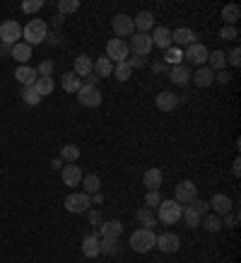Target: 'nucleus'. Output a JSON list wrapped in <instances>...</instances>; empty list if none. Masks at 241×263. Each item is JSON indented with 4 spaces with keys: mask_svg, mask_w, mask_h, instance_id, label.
<instances>
[{
    "mask_svg": "<svg viewBox=\"0 0 241 263\" xmlns=\"http://www.w3.org/2000/svg\"><path fill=\"white\" fill-rule=\"evenodd\" d=\"M22 36H24V44L36 46V44H41V41H46L48 24L44 22V20H39V17H36V20H32L27 27H22Z\"/></svg>",
    "mask_w": 241,
    "mask_h": 263,
    "instance_id": "nucleus-1",
    "label": "nucleus"
},
{
    "mask_svg": "<svg viewBox=\"0 0 241 263\" xmlns=\"http://www.w3.org/2000/svg\"><path fill=\"white\" fill-rule=\"evenodd\" d=\"M178 247H181V239H178V234H174V232H164L154 241V249H159L162 254H174V251H178Z\"/></svg>",
    "mask_w": 241,
    "mask_h": 263,
    "instance_id": "nucleus-12",
    "label": "nucleus"
},
{
    "mask_svg": "<svg viewBox=\"0 0 241 263\" xmlns=\"http://www.w3.org/2000/svg\"><path fill=\"white\" fill-rule=\"evenodd\" d=\"M111 29H113V34H116V39H123V41H126V36H133V34H135V27H133V17L126 15V12H118V15H113Z\"/></svg>",
    "mask_w": 241,
    "mask_h": 263,
    "instance_id": "nucleus-5",
    "label": "nucleus"
},
{
    "mask_svg": "<svg viewBox=\"0 0 241 263\" xmlns=\"http://www.w3.org/2000/svg\"><path fill=\"white\" fill-rule=\"evenodd\" d=\"M15 80L22 85V87H34V82L39 80L36 75V68H29V65H19L15 70Z\"/></svg>",
    "mask_w": 241,
    "mask_h": 263,
    "instance_id": "nucleus-17",
    "label": "nucleus"
},
{
    "mask_svg": "<svg viewBox=\"0 0 241 263\" xmlns=\"http://www.w3.org/2000/svg\"><path fill=\"white\" fill-rule=\"evenodd\" d=\"M154 241H157V234L152 230H135L130 234V249L137 251V254H147V251H152L154 249Z\"/></svg>",
    "mask_w": 241,
    "mask_h": 263,
    "instance_id": "nucleus-2",
    "label": "nucleus"
},
{
    "mask_svg": "<svg viewBox=\"0 0 241 263\" xmlns=\"http://www.w3.org/2000/svg\"><path fill=\"white\" fill-rule=\"evenodd\" d=\"M102 200H104V196H102V191H99V193H94V196H92V203H102Z\"/></svg>",
    "mask_w": 241,
    "mask_h": 263,
    "instance_id": "nucleus-57",
    "label": "nucleus"
},
{
    "mask_svg": "<svg viewBox=\"0 0 241 263\" xmlns=\"http://www.w3.org/2000/svg\"><path fill=\"white\" fill-rule=\"evenodd\" d=\"M229 63H232V68H239L241 65V48H232V53H229Z\"/></svg>",
    "mask_w": 241,
    "mask_h": 263,
    "instance_id": "nucleus-49",
    "label": "nucleus"
},
{
    "mask_svg": "<svg viewBox=\"0 0 241 263\" xmlns=\"http://www.w3.org/2000/svg\"><path fill=\"white\" fill-rule=\"evenodd\" d=\"M208 68L210 70H225L227 68V53L225 51H210V56H208Z\"/></svg>",
    "mask_w": 241,
    "mask_h": 263,
    "instance_id": "nucleus-31",
    "label": "nucleus"
},
{
    "mask_svg": "<svg viewBox=\"0 0 241 263\" xmlns=\"http://www.w3.org/2000/svg\"><path fill=\"white\" fill-rule=\"evenodd\" d=\"M169 80L174 82L176 87H186L188 80H191V70H188L186 65H181V63L171 65V68H169Z\"/></svg>",
    "mask_w": 241,
    "mask_h": 263,
    "instance_id": "nucleus-19",
    "label": "nucleus"
},
{
    "mask_svg": "<svg viewBox=\"0 0 241 263\" xmlns=\"http://www.w3.org/2000/svg\"><path fill=\"white\" fill-rule=\"evenodd\" d=\"M77 8H80V0H61V3H58V12H61V17L72 15Z\"/></svg>",
    "mask_w": 241,
    "mask_h": 263,
    "instance_id": "nucleus-40",
    "label": "nucleus"
},
{
    "mask_svg": "<svg viewBox=\"0 0 241 263\" xmlns=\"http://www.w3.org/2000/svg\"><path fill=\"white\" fill-rule=\"evenodd\" d=\"M133 27H135L140 34H150L154 29V12H150V10L137 12V15L133 17Z\"/></svg>",
    "mask_w": 241,
    "mask_h": 263,
    "instance_id": "nucleus-14",
    "label": "nucleus"
},
{
    "mask_svg": "<svg viewBox=\"0 0 241 263\" xmlns=\"http://www.w3.org/2000/svg\"><path fill=\"white\" fill-rule=\"evenodd\" d=\"M198 198V186L193 181H181L176 186V191H174V200H176L178 205H191L193 200Z\"/></svg>",
    "mask_w": 241,
    "mask_h": 263,
    "instance_id": "nucleus-8",
    "label": "nucleus"
},
{
    "mask_svg": "<svg viewBox=\"0 0 241 263\" xmlns=\"http://www.w3.org/2000/svg\"><path fill=\"white\" fill-rule=\"evenodd\" d=\"M87 217H89V224H94V227L102 224V213L99 210H87Z\"/></svg>",
    "mask_w": 241,
    "mask_h": 263,
    "instance_id": "nucleus-50",
    "label": "nucleus"
},
{
    "mask_svg": "<svg viewBox=\"0 0 241 263\" xmlns=\"http://www.w3.org/2000/svg\"><path fill=\"white\" fill-rule=\"evenodd\" d=\"M82 256L85 258H96L99 256V234L96 232H92L82 239Z\"/></svg>",
    "mask_w": 241,
    "mask_h": 263,
    "instance_id": "nucleus-24",
    "label": "nucleus"
},
{
    "mask_svg": "<svg viewBox=\"0 0 241 263\" xmlns=\"http://www.w3.org/2000/svg\"><path fill=\"white\" fill-rule=\"evenodd\" d=\"M41 99H44V97H41L34 87H22V102L27 104V106H39Z\"/></svg>",
    "mask_w": 241,
    "mask_h": 263,
    "instance_id": "nucleus-37",
    "label": "nucleus"
},
{
    "mask_svg": "<svg viewBox=\"0 0 241 263\" xmlns=\"http://www.w3.org/2000/svg\"><path fill=\"white\" fill-rule=\"evenodd\" d=\"M181 61H184V53H181L178 48H169L167 56H164V63H167L169 68H171V65H178Z\"/></svg>",
    "mask_w": 241,
    "mask_h": 263,
    "instance_id": "nucleus-41",
    "label": "nucleus"
},
{
    "mask_svg": "<svg viewBox=\"0 0 241 263\" xmlns=\"http://www.w3.org/2000/svg\"><path fill=\"white\" fill-rule=\"evenodd\" d=\"M61 87H63L68 95H72V92L77 95V92H80V87H82V80L75 75V72H65L63 78H61Z\"/></svg>",
    "mask_w": 241,
    "mask_h": 263,
    "instance_id": "nucleus-27",
    "label": "nucleus"
},
{
    "mask_svg": "<svg viewBox=\"0 0 241 263\" xmlns=\"http://www.w3.org/2000/svg\"><path fill=\"white\" fill-rule=\"evenodd\" d=\"M128 56H130V48H128V44H126L123 39H116V36H113V39L106 44V58H109L113 65L126 63Z\"/></svg>",
    "mask_w": 241,
    "mask_h": 263,
    "instance_id": "nucleus-4",
    "label": "nucleus"
},
{
    "mask_svg": "<svg viewBox=\"0 0 241 263\" xmlns=\"http://www.w3.org/2000/svg\"><path fill=\"white\" fill-rule=\"evenodd\" d=\"M219 36H222V39H236V36H239V29H236V27H232V24H225V27H222V32H219Z\"/></svg>",
    "mask_w": 241,
    "mask_h": 263,
    "instance_id": "nucleus-46",
    "label": "nucleus"
},
{
    "mask_svg": "<svg viewBox=\"0 0 241 263\" xmlns=\"http://www.w3.org/2000/svg\"><path fill=\"white\" fill-rule=\"evenodd\" d=\"M10 56L15 58L17 63H27L29 58H32V46L29 44H22V41H17L15 46H12V51H10Z\"/></svg>",
    "mask_w": 241,
    "mask_h": 263,
    "instance_id": "nucleus-26",
    "label": "nucleus"
},
{
    "mask_svg": "<svg viewBox=\"0 0 241 263\" xmlns=\"http://www.w3.org/2000/svg\"><path fill=\"white\" fill-rule=\"evenodd\" d=\"M191 80L195 82V87L205 89V87H210V85L215 82V70H210L208 65H200L195 72H191Z\"/></svg>",
    "mask_w": 241,
    "mask_h": 263,
    "instance_id": "nucleus-16",
    "label": "nucleus"
},
{
    "mask_svg": "<svg viewBox=\"0 0 241 263\" xmlns=\"http://www.w3.org/2000/svg\"><path fill=\"white\" fill-rule=\"evenodd\" d=\"M232 172H234V176H239V174H241V162H239V157L234 160V164H232Z\"/></svg>",
    "mask_w": 241,
    "mask_h": 263,
    "instance_id": "nucleus-55",
    "label": "nucleus"
},
{
    "mask_svg": "<svg viewBox=\"0 0 241 263\" xmlns=\"http://www.w3.org/2000/svg\"><path fill=\"white\" fill-rule=\"evenodd\" d=\"M215 80L222 82V85H227V82L232 80V72H229V70H217L215 72Z\"/></svg>",
    "mask_w": 241,
    "mask_h": 263,
    "instance_id": "nucleus-51",
    "label": "nucleus"
},
{
    "mask_svg": "<svg viewBox=\"0 0 241 263\" xmlns=\"http://www.w3.org/2000/svg\"><path fill=\"white\" fill-rule=\"evenodd\" d=\"M89 205H92V196H87V193H70V196L65 198V210H68V213H75V215L87 213Z\"/></svg>",
    "mask_w": 241,
    "mask_h": 263,
    "instance_id": "nucleus-9",
    "label": "nucleus"
},
{
    "mask_svg": "<svg viewBox=\"0 0 241 263\" xmlns=\"http://www.w3.org/2000/svg\"><path fill=\"white\" fill-rule=\"evenodd\" d=\"M22 36V24L17 20H5L0 24V44H8V46H15Z\"/></svg>",
    "mask_w": 241,
    "mask_h": 263,
    "instance_id": "nucleus-6",
    "label": "nucleus"
},
{
    "mask_svg": "<svg viewBox=\"0 0 241 263\" xmlns=\"http://www.w3.org/2000/svg\"><path fill=\"white\" fill-rule=\"evenodd\" d=\"M77 157H80V147H77V145H63V147H61V160L63 162L75 164Z\"/></svg>",
    "mask_w": 241,
    "mask_h": 263,
    "instance_id": "nucleus-34",
    "label": "nucleus"
},
{
    "mask_svg": "<svg viewBox=\"0 0 241 263\" xmlns=\"http://www.w3.org/2000/svg\"><path fill=\"white\" fill-rule=\"evenodd\" d=\"M77 102L87 109H96L102 104V89L99 87H92V85H82L80 92H77Z\"/></svg>",
    "mask_w": 241,
    "mask_h": 263,
    "instance_id": "nucleus-10",
    "label": "nucleus"
},
{
    "mask_svg": "<svg viewBox=\"0 0 241 263\" xmlns=\"http://www.w3.org/2000/svg\"><path fill=\"white\" fill-rule=\"evenodd\" d=\"M10 51H12V46H8V44H0V56H3V58L10 56Z\"/></svg>",
    "mask_w": 241,
    "mask_h": 263,
    "instance_id": "nucleus-54",
    "label": "nucleus"
},
{
    "mask_svg": "<svg viewBox=\"0 0 241 263\" xmlns=\"http://www.w3.org/2000/svg\"><path fill=\"white\" fill-rule=\"evenodd\" d=\"M34 89H36L41 97H46L56 89V82H53V78H39V80L34 82Z\"/></svg>",
    "mask_w": 241,
    "mask_h": 263,
    "instance_id": "nucleus-36",
    "label": "nucleus"
},
{
    "mask_svg": "<svg viewBox=\"0 0 241 263\" xmlns=\"http://www.w3.org/2000/svg\"><path fill=\"white\" fill-rule=\"evenodd\" d=\"M154 104H157V109H159V111L169 114V111H174V109L178 106V97L174 95V92H159L157 99H154Z\"/></svg>",
    "mask_w": 241,
    "mask_h": 263,
    "instance_id": "nucleus-22",
    "label": "nucleus"
},
{
    "mask_svg": "<svg viewBox=\"0 0 241 263\" xmlns=\"http://www.w3.org/2000/svg\"><path fill=\"white\" fill-rule=\"evenodd\" d=\"M63 164H65V162L61 160V157H56V160H53V164H51V167H53V169H63Z\"/></svg>",
    "mask_w": 241,
    "mask_h": 263,
    "instance_id": "nucleus-56",
    "label": "nucleus"
},
{
    "mask_svg": "<svg viewBox=\"0 0 241 263\" xmlns=\"http://www.w3.org/2000/svg\"><path fill=\"white\" fill-rule=\"evenodd\" d=\"M75 75H77V78H87L89 72H94V61H92V58L89 56H85V53H82V56H77L75 58Z\"/></svg>",
    "mask_w": 241,
    "mask_h": 263,
    "instance_id": "nucleus-25",
    "label": "nucleus"
},
{
    "mask_svg": "<svg viewBox=\"0 0 241 263\" xmlns=\"http://www.w3.org/2000/svg\"><path fill=\"white\" fill-rule=\"evenodd\" d=\"M200 224H203V227H205L208 232H212V234H215V232L222 230V217H219V215H205V217L200 220Z\"/></svg>",
    "mask_w": 241,
    "mask_h": 263,
    "instance_id": "nucleus-39",
    "label": "nucleus"
},
{
    "mask_svg": "<svg viewBox=\"0 0 241 263\" xmlns=\"http://www.w3.org/2000/svg\"><path fill=\"white\" fill-rule=\"evenodd\" d=\"M150 36H152V46L164 48V51H169L171 44H174V41H171V29H169V27H154Z\"/></svg>",
    "mask_w": 241,
    "mask_h": 263,
    "instance_id": "nucleus-15",
    "label": "nucleus"
},
{
    "mask_svg": "<svg viewBox=\"0 0 241 263\" xmlns=\"http://www.w3.org/2000/svg\"><path fill=\"white\" fill-rule=\"evenodd\" d=\"M128 63H130V68L135 70V68H147V58H143V56H128Z\"/></svg>",
    "mask_w": 241,
    "mask_h": 263,
    "instance_id": "nucleus-47",
    "label": "nucleus"
},
{
    "mask_svg": "<svg viewBox=\"0 0 241 263\" xmlns=\"http://www.w3.org/2000/svg\"><path fill=\"white\" fill-rule=\"evenodd\" d=\"M44 8V0H24L22 3V10L27 15H34V12H39Z\"/></svg>",
    "mask_w": 241,
    "mask_h": 263,
    "instance_id": "nucleus-43",
    "label": "nucleus"
},
{
    "mask_svg": "<svg viewBox=\"0 0 241 263\" xmlns=\"http://www.w3.org/2000/svg\"><path fill=\"white\" fill-rule=\"evenodd\" d=\"M191 208H193V210H195V213H198L200 217H205V215H208V210H210V203H208V200L195 198V200L191 203Z\"/></svg>",
    "mask_w": 241,
    "mask_h": 263,
    "instance_id": "nucleus-45",
    "label": "nucleus"
},
{
    "mask_svg": "<svg viewBox=\"0 0 241 263\" xmlns=\"http://www.w3.org/2000/svg\"><path fill=\"white\" fill-rule=\"evenodd\" d=\"M53 68H56V65H53V61H51V58H46V61H41V63H39L36 75H39V78H51V75H53Z\"/></svg>",
    "mask_w": 241,
    "mask_h": 263,
    "instance_id": "nucleus-42",
    "label": "nucleus"
},
{
    "mask_svg": "<svg viewBox=\"0 0 241 263\" xmlns=\"http://www.w3.org/2000/svg\"><path fill=\"white\" fill-rule=\"evenodd\" d=\"M130 75H133V68H130L128 61H126V63H116V65H113V78H116L118 82L130 80Z\"/></svg>",
    "mask_w": 241,
    "mask_h": 263,
    "instance_id": "nucleus-35",
    "label": "nucleus"
},
{
    "mask_svg": "<svg viewBox=\"0 0 241 263\" xmlns=\"http://www.w3.org/2000/svg\"><path fill=\"white\" fill-rule=\"evenodd\" d=\"M85 191L82 193H87V196H94V193L102 191V179L96 174H87V176H82V183H80Z\"/></svg>",
    "mask_w": 241,
    "mask_h": 263,
    "instance_id": "nucleus-28",
    "label": "nucleus"
},
{
    "mask_svg": "<svg viewBox=\"0 0 241 263\" xmlns=\"http://www.w3.org/2000/svg\"><path fill=\"white\" fill-rule=\"evenodd\" d=\"M162 179H164V174H162V169H157V167H150L143 174V183L147 186V191H159Z\"/></svg>",
    "mask_w": 241,
    "mask_h": 263,
    "instance_id": "nucleus-23",
    "label": "nucleus"
},
{
    "mask_svg": "<svg viewBox=\"0 0 241 263\" xmlns=\"http://www.w3.org/2000/svg\"><path fill=\"white\" fill-rule=\"evenodd\" d=\"M135 217H137V222L143 224V230H154V224H157V217H154L152 208H140L135 213Z\"/></svg>",
    "mask_w": 241,
    "mask_h": 263,
    "instance_id": "nucleus-29",
    "label": "nucleus"
},
{
    "mask_svg": "<svg viewBox=\"0 0 241 263\" xmlns=\"http://www.w3.org/2000/svg\"><path fill=\"white\" fill-rule=\"evenodd\" d=\"M239 17H241V10H239L236 3H229V5L222 8V20H225V24H232L234 27V22H236Z\"/></svg>",
    "mask_w": 241,
    "mask_h": 263,
    "instance_id": "nucleus-33",
    "label": "nucleus"
},
{
    "mask_svg": "<svg viewBox=\"0 0 241 263\" xmlns=\"http://www.w3.org/2000/svg\"><path fill=\"white\" fill-rule=\"evenodd\" d=\"M96 234H99V239H102V237H106V239H120V234H123V222H120V220L102 222L99 230H96Z\"/></svg>",
    "mask_w": 241,
    "mask_h": 263,
    "instance_id": "nucleus-13",
    "label": "nucleus"
},
{
    "mask_svg": "<svg viewBox=\"0 0 241 263\" xmlns=\"http://www.w3.org/2000/svg\"><path fill=\"white\" fill-rule=\"evenodd\" d=\"M82 169L75 167V164H65L63 169H61V179H63L65 186H80L82 183Z\"/></svg>",
    "mask_w": 241,
    "mask_h": 263,
    "instance_id": "nucleus-20",
    "label": "nucleus"
},
{
    "mask_svg": "<svg viewBox=\"0 0 241 263\" xmlns=\"http://www.w3.org/2000/svg\"><path fill=\"white\" fill-rule=\"evenodd\" d=\"M181 213H184V205H178L176 200H162L157 205V220L164 224H176L181 220Z\"/></svg>",
    "mask_w": 241,
    "mask_h": 263,
    "instance_id": "nucleus-3",
    "label": "nucleus"
},
{
    "mask_svg": "<svg viewBox=\"0 0 241 263\" xmlns=\"http://www.w3.org/2000/svg\"><path fill=\"white\" fill-rule=\"evenodd\" d=\"M120 251V241L118 239H99V256H116Z\"/></svg>",
    "mask_w": 241,
    "mask_h": 263,
    "instance_id": "nucleus-30",
    "label": "nucleus"
},
{
    "mask_svg": "<svg viewBox=\"0 0 241 263\" xmlns=\"http://www.w3.org/2000/svg\"><path fill=\"white\" fill-rule=\"evenodd\" d=\"M181 217L186 220V227H191V230H193V227H200V220H203V217L198 215V213H195V210H193L191 205H186V208H184Z\"/></svg>",
    "mask_w": 241,
    "mask_h": 263,
    "instance_id": "nucleus-38",
    "label": "nucleus"
},
{
    "mask_svg": "<svg viewBox=\"0 0 241 263\" xmlns=\"http://www.w3.org/2000/svg\"><path fill=\"white\" fill-rule=\"evenodd\" d=\"M130 51H133V56H143V58H147L150 56V51H152V36L150 34H140V32H135L133 36H130Z\"/></svg>",
    "mask_w": 241,
    "mask_h": 263,
    "instance_id": "nucleus-7",
    "label": "nucleus"
},
{
    "mask_svg": "<svg viewBox=\"0 0 241 263\" xmlns=\"http://www.w3.org/2000/svg\"><path fill=\"white\" fill-rule=\"evenodd\" d=\"M210 208L215 210V215H227V213H232V198L229 196H225V193H215L212 198H210Z\"/></svg>",
    "mask_w": 241,
    "mask_h": 263,
    "instance_id": "nucleus-18",
    "label": "nucleus"
},
{
    "mask_svg": "<svg viewBox=\"0 0 241 263\" xmlns=\"http://www.w3.org/2000/svg\"><path fill=\"white\" fill-rule=\"evenodd\" d=\"M99 82H102V78H99L96 72H89V75H87V85H92V87H96Z\"/></svg>",
    "mask_w": 241,
    "mask_h": 263,
    "instance_id": "nucleus-53",
    "label": "nucleus"
},
{
    "mask_svg": "<svg viewBox=\"0 0 241 263\" xmlns=\"http://www.w3.org/2000/svg\"><path fill=\"white\" fill-rule=\"evenodd\" d=\"M239 224V213H227L222 220V227H236Z\"/></svg>",
    "mask_w": 241,
    "mask_h": 263,
    "instance_id": "nucleus-48",
    "label": "nucleus"
},
{
    "mask_svg": "<svg viewBox=\"0 0 241 263\" xmlns=\"http://www.w3.org/2000/svg\"><path fill=\"white\" fill-rule=\"evenodd\" d=\"M152 70L157 72V75H162V72H169V65L164 63V61H159V63H152Z\"/></svg>",
    "mask_w": 241,
    "mask_h": 263,
    "instance_id": "nucleus-52",
    "label": "nucleus"
},
{
    "mask_svg": "<svg viewBox=\"0 0 241 263\" xmlns=\"http://www.w3.org/2000/svg\"><path fill=\"white\" fill-rule=\"evenodd\" d=\"M208 56H210L208 46H203L200 41L191 44V46L184 51V58H186V61H188V63H193V65H198V68H200L203 63H208Z\"/></svg>",
    "mask_w": 241,
    "mask_h": 263,
    "instance_id": "nucleus-11",
    "label": "nucleus"
},
{
    "mask_svg": "<svg viewBox=\"0 0 241 263\" xmlns=\"http://www.w3.org/2000/svg\"><path fill=\"white\" fill-rule=\"evenodd\" d=\"M162 196H159V191H147L145 193V208H157L162 203Z\"/></svg>",
    "mask_w": 241,
    "mask_h": 263,
    "instance_id": "nucleus-44",
    "label": "nucleus"
},
{
    "mask_svg": "<svg viewBox=\"0 0 241 263\" xmlns=\"http://www.w3.org/2000/svg\"><path fill=\"white\" fill-rule=\"evenodd\" d=\"M94 72L99 75V78H109V75H113V63L106 56L96 58L94 61Z\"/></svg>",
    "mask_w": 241,
    "mask_h": 263,
    "instance_id": "nucleus-32",
    "label": "nucleus"
},
{
    "mask_svg": "<svg viewBox=\"0 0 241 263\" xmlns=\"http://www.w3.org/2000/svg\"><path fill=\"white\" fill-rule=\"evenodd\" d=\"M171 41L176 44V46H191V44H195V32L193 29H188V27H178V29H174L171 32Z\"/></svg>",
    "mask_w": 241,
    "mask_h": 263,
    "instance_id": "nucleus-21",
    "label": "nucleus"
}]
</instances>
